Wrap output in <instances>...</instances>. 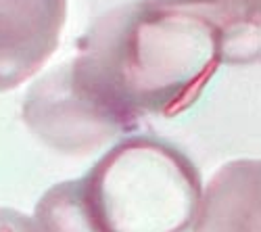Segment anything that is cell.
Returning a JSON list of instances; mask_svg holds the SVG:
<instances>
[{
	"mask_svg": "<svg viewBox=\"0 0 261 232\" xmlns=\"http://www.w3.org/2000/svg\"><path fill=\"white\" fill-rule=\"evenodd\" d=\"M92 222L100 232H188L199 195L192 165L159 142L134 140L92 176Z\"/></svg>",
	"mask_w": 261,
	"mask_h": 232,
	"instance_id": "cell-1",
	"label": "cell"
},
{
	"mask_svg": "<svg viewBox=\"0 0 261 232\" xmlns=\"http://www.w3.org/2000/svg\"><path fill=\"white\" fill-rule=\"evenodd\" d=\"M0 232H32L28 222L17 220L15 216L0 214Z\"/></svg>",
	"mask_w": 261,
	"mask_h": 232,
	"instance_id": "cell-3",
	"label": "cell"
},
{
	"mask_svg": "<svg viewBox=\"0 0 261 232\" xmlns=\"http://www.w3.org/2000/svg\"><path fill=\"white\" fill-rule=\"evenodd\" d=\"M44 232H100L84 212L80 199L67 191H57L40 209Z\"/></svg>",
	"mask_w": 261,
	"mask_h": 232,
	"instance_id": "cell-2",
	"label": "cell"
}]
</instances>
